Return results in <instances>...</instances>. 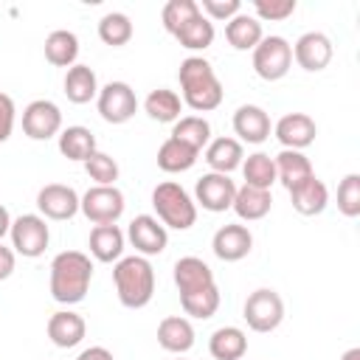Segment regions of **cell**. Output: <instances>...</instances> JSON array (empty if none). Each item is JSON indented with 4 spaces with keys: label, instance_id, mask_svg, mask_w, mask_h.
Returning <instances> with one entry per match:
<instances>
[{
    "label": "cell",
    "instance_id": "6da1fadb",
    "mask_svg": "<svg viewBox=\"0 0 360 360\" xmlns=\"http://www.w3.org/2000/svg\"><path fill=\"white\" fill-rule=\"evenodd\" d=\"M93 281V262L82 250H62L51 262V298L56 304H79L84 301Z\"/></svg>",
    "mask_w": 360,
    "mask_h": 360
},
{
    "label": "cell",
    "instance_id": "7a4b0ae2",
    "mask_svg": "<svg viewBox=\"0 0 360 360\" xmlns=\"http://www.w3.org/2000/svg\"><path fill=\"white\" fill-rule=\"evenodd\" d=\"M180 79V93H183V104L191 107L194 112H211L222 104V82L217 79L214 68L208 59L202 56H186L180 62L177 70Z\"/></svg>",
    "mask_w": 360,
    "mask_h": 360
},
{
    "label": "cell",
    "instance_id": "3957f363",
    "mask_svg": "<svg viewBox=\"0 0 360 360\" xmlns=\"http://www.w3.org/2000/svg\"><path fill=\"white\" fill-rule=\"evenodd\" d=\"M115 295L127 309H141L155 295V270L146 256H121L112 267Z\"/></svg>",
    "mask_w": 360,
    "mask_h": 360
},
{
    "label": "cell",
    "instance_id": "277c9868",
    "mask_svg": "<svg viewBox=\"0 0 360 360\" xmlns=\"http://www.w3.org/2000/svg\"><path fill=\"white\" fill-rule=\"evenodd\" d=\"M152 208H155V214H158V219H160L163 228L188 231L197 222V202L174 180L158 183L152 188Z\"/></svg>",
    "mask_w": 360,
    "mask_h": 360
},
{
    "label": "cell",
    "instance_id": "5b68a950",
    "mask_svg": "<svg viewBox=\"0 0 360 360\" xmlns=\"http://www.w3.org/2000/svg\"><path fill=\"white\" fill-rule=\"evenodd\" d=\"M290 68H292V45L278 34L262 37V42L253 48L256 76L264 82H278L290 73Z\"/></svg>",
    "mask_w": 360,
    "mask_h": 360
},
{
    "label": "cell",
    "instance_id": "8992f818",
    "mask_svg": "<svg viewBox=\"0 0 360 360\" xmlns=\"http://www.w3.org/2000/svg\"><path fill=\"white\" fill-rule=\"evenodd\" d=\"M242 318L248 321V326L253 332H273L284 321V301H281V295L276 290L259 287L245 298Z\"/></svg>",
    "mask_w": 360,
    "mask_h": 360
},
{
    "label": "cell",
    "instance_id": "52a82bcc",
    "mask_svg": "<svg viewBox=\"0 0 360 360\" xmlns=\"http://www.w3.org/2000/svg\"><path fill=\"white\" fill-rule=\"evenodd\" d=\"M8 236H11L14 253H20L25 259H37L45 253V248L51 242V228H48L45 217H39V214H20L17 219H11Z\"/></svg>",
    "mask_w": 360,
    "mask_h": 360
},
{
    "label": "cell",
    "instance_id": "ba28073f",
    "mask_svg": "<svg viewBox=\"0 0 360 360\" xmlns=\"http://www.w3.org/2000/svg\"><path fill=\"white\" fill-rule=\"evenodd\" d=\"M124 194L118 186H93L79 197V211L93 225H115L124 214Z\"/></svg>",
    "mask_w": 360,
    "mask_h": 360
},
{
    "label": "cell",
    "instance_id": "9c48e42d",
    "mask_svg": "<svg viewBox=\"0 0 360 360\" xmlns=\"http://www.w3.org/2000/svg\"><path fill=\"white\" fill-rule=\"evenodd\" d=\"M96 107L107 124H127L138 110V98L127 82H107L104 87H98Z\"/></svg>",
    "mask_w": 360,
    "mask_h": 360
},
{
    "label": "cell",
    "instance_id": "30bf717a",
    "mask_svg": "<svg viewBox=\"0 0 360 360\" xmlns=\"http://www.w3.org/2000/svg\"><path fill=\"white\" fill-rule=\"evenodd\" d=\"M22 132L31 141H48L62 132V110L51 98H34L22 110Z\"/></svg>",
    "mask_w": 360,
    "mask_h": 360
},
{
    "label": "cell",
    "instance_id": "8fae6325",
    "mask_svg": "<svg viewBox=\"0 0 360 360\" xmlns=\"http://www.w3.org/2000/svg\"><path fill=\"white\" fill-rule=\"evenodd\" d=\"M233 197H236V183L231 180V174H217V172H208L197 180L194 186V202L202 205L205 211L211 214H222L233 205Z\"/></svg>",
    "mask_w": 360,
    "mask_h": 360
},
{
    "label": "cell",
    "instance_id": "7c38bea8",
    "mask_svg": "<svg viewBox=\"0 0 360 360\" xmlns=\"http://www.w3.org/2000/svg\"><path fill=\"white\" fill-rule=\"evenodd\" d=\"M127 239L132 242V248H135V253L138 256H158V253H163L166 250V245H169V231L160 225V219L158 217H152V214H138L132 222H129V228H127Z\"/></svg>",
    "mask_w": 360,
    "mask_h": 360
},
{
    "label": "cell",
    "instance_id": "4fadbf2b",
    "mask_svg": "<svg viewBox=\"0 0 360 360\" xmlns=\"http://www.w3.org/2000/svg\"><path fill=\"white\" fill-rule=\"evenodd\" d=\"M37 208H39V217L65 222L79 214V194L65 183H48L37 191Z\"/></svg>",
    "mask_w": 360,
    "mask_h": 360
},
{
    "label": "cell",
    "instance_id": "5bb4252c",
    "mask_svg": "<svg viewBox=\"0 0 360 360\" xmlns=\"http://www.w3.org/2000/svg\"><path fill=\"white\" fill-rule=\"evenodd\" d=\"M332 39L323 31H307L295 39L292 45V59L298 62V68H304L307 73H318L332 62Z\"/></svg>",
    "mask_w": 360,
    "mask_h": 360
},
{
    "label": "cell",
    "instance_id": "9a60e30c",
    "mask_svg": "<svg viewBox=\"0 0 360 360\" xmlns=\"http://www.w3.org/2000/svg\"><path fill=\"white\" fill-rule=\"evenodd\" d=\"M273 135L278 138V143H281L284 149L301 152V149H307V146L315 141L318 127H315V121H312L307 112H287V115H281V118L276 121Z\"/></svg>",
    "mask_w": 360,
    "mask_h": 360
},
{
    "label": "cell",
    "instance_id": "2e32d148",
    "mask_svg": "<svg viewBox=\"0 0 360 360\" xmlns=\"http://www.w3.org/2000/svg\"><path fill=\"white\" fill-rule=\"evenodd\" d=\"M211 250L222 262H239L253 250V233L248 231V225L239 222L222 225L211 239Z\"/></svg>",
    "mask_w": 360,
    "mask_h": 360
},
{
    "label": "cell",
    "instance_id": "e0dca14e",
    "mask_svg": "<svg viewBox=\"0 0 360 360\" xmlns=\"http://www.w3.org/2000/svg\"><path fill=\"white\" fill-rule=\"evenodd\" d=\"M45 332H48V338H51V343H53L56 349H73V346H79V343L84 340L87 323H84V318H82L79 312H73V309H59V312H53V315L48 318Z\"/></svg>",
    "mask_w": 360,
    "mask_h": 360
},
{
    "label": "cell",
    "instance_id": "ac0fdd59",
    "mask_svg": "<svg viewBox=\"0 0 360 360\" xmlns=\"http://www.w3.org/2000/svg\"><path fill=\"white\" fill-rule=\"evenodd\" d=\"M270 115L267 110H262L259 104H242L236 112H233V132L239 135V141H248V143H264L270 138Z\"/></svg>",
    "mask_w": 360,
    "mask_h": 360
},
{
    "label": "cell",
    "instance_id": "d6986e66",
    "mask_svg": "<svg viewBox=\"0 0 360 360\" xmlns=\"http://www.w3.org/2000/svg\"><path fill=\"white\" fill-rule=\"evenodd\" d=\"M174 284L180 295H188V292L214 287L217 281H214V270L200 256H183L174 262Z\"/></svg>",
    "mask_w": 360,
    "mask_h": 360
},
{
    "label": "cell",
    "instance_id": "ffe728a7",
    "mask_svg": "<svg viewBox=\"0 0 360 360\" xmlns=\"http://www.w3.org/2000/svg\"><path fill=\"white\" fill-rule=\"evenodd\" d=\"M158 343L172 354H183L194 346V326L183 315H166L158 323Z\"/></svg>",
    "mask_w": 360,
    "mask_h": 360
},
{
    "label": "cell",
    "instance_id": "44dd1931",
    "mask_svg": "<svg viewBox=\"0 0 360 360\" xmlns=\"http://www.w3.org/2000/svg\"><path fill=\"white\" fill-rule=\"evenodd\" d=\"M242 160H245V149L236 138L222 135V138L208 141V146H205V163L217 174H231L233 169L242 166Z\"/></svg>",
    "mask_w": 360,
    "mask_h": 360
},
{
    "label": "cell",
    "instance_id": "7402d4cb",
    "mask_svg": "<svg viewBox=\"0 0 360 360\" xmlns=\"http://www.w3.org/2000/svg\"><path fill=\"white\" fill-rule=\"evenodd\" d=\"M273 163H276V180H278L287 191L295 188V186H301L304 180H309V177L315 174L309 158H307L304 152H295V149H281V152L273 158Z\"/></svg>",
    "mask_w": 360,
    "mask_h": 360
},
{
    "label": "cell",
    "instance_id": "603a6c76",
    "mask_svg": "<svg viewBox=\"0 0 360 360\" xmlns=\"http://www.w3.org/2000/svg\"><path fill=\"white\" fill-rule=\"evenodd\" d=\"M239 219L245 222H256V219H264L273 208V194L267 188H256V186H236V197H233V205Z\"/></svg>",
    "mask_w": 360,
    "mask_h": 360
},
{
    "label": "cell",
    "instance_id": "cb8c5ba5",
    "mask_svg": "<svg viewBox=\"0 0 360 360\" xmlns=\"http://www.w3.org/2000/svg\"><path fill=\"white\" fill-rule=\"evenodd\" d=\"M87 248L96 262H104V264L118 262L124 256V231L118 225H96L90 231Z\"/></svg>",
    "mask_w": 360,
    "mask_h": 360
},
{
    "label": "cell",
    "instance_id": "d4e9b609",
    "mask_svg": "<svg viewBox=\"0 0 360 360\" xmlns=\"http://www.w3.org/2000/svg\"><path fill=\"white\" fill-rule=\"evenodd\" d=\"M290 202L298 214L304 217H315L329 205V188L323 186V180H318L315 174L309 180H304L301 186L290 188Z\"/></svg>",
    "mask_w": 360,
    "mask_h": 360
},
{
    "label": "cell",
    "instance_id": "484cf974",
    "mask_svg": "<svg viewBox=\"0 0 360 360\" xmlns=\"http://www.w3.org/2000/svg\"><path fill=\"white\" fill-rule=\"evenodd\" d=\"M262 37H264L262 34V22L248 11H239L236 17H231L225 22V39L236 51H253L262 42Z\"/></svg>",
    "mask_w": 360,
    "mask_h": 360
},
{
    "label": "cell",
    "instance_id": "4316f807",
    "mask_svg": "<svg viewBox=\"0 0 360 360\" xmlns=\"http://www.w3.org/2000/svg\"><path fill=\"white\" fill-rule=\"evenodd\" d=\"M62 87H65L68 101H73V104H87V101H93V98L98 96L96 70H93L90 65H79V62H76L73 68H68Z\"/></svg>",
    "mask_w": 360,
    "mask_h": 360
},
{
    "label": "cell",
    "instance_id": "83f0119b",
    "mask_svg": "<svg viewBox=\"0 0 360 360\" xmlns=\"http://www.w3.org/2000/svg\"><path fill=\"white\" fill-rule=\"evenodd\" d=\"M208 352L214 360H242L248 352V338L239 326H219L208 338Z\"/></svg>",
    "mask_w": 360,
    "mask_h": 360
},
{
    "label": "cell",
    "instance_id": "f1b7e54d",
    "mask_svg": "<svg viewBox=\"0 0 360 360\" xmlns=\"http://www.w3.org/2000/svg\"><path fill=\"white\" fill-rule=\"evenodd\" d=\"M96 135L82 127V124H73V127H65L59 132V152L68 158V160H76V163H84L93 152H96Z\"/></svg>",
    "mask_w": 360,
    "mask_h": 360
},
{
    "label": "cell",
    "instance_id": "f546056e",
    "mask_svg": "<svg viewBox=\"0 0 360 360\" xmlns=\"http://www.w3.org/2000/svg\"><path fill=\"white\" fill-rule=\"evenodd\" d=\"M76 56H79V37L73 31L59 28L45 37V59L53 68H73Z\"/></svg>",
    "mask_w": 360,
    "mask_h": 360
},
{
    "label": "cell",
    "instance_id": "4dcf8cb0",
    "mask_svg": "<svg viewBox=\"0 0 360 360\" xmlns=\"http://www.w3.org/2000/svg\"><path fill=\"white\" fill-rule=\"evenodd\" d=\"M143 110L158 124H174L183 112V98L169 87H158L143 98Z\"/></svg>",
    "mask_w": 360,
    "mask_h": 360
},
{
    "label": "cell",
    "instance_id": "1f68e13d",
    "mask_svg": "<svg viewBox=\"0 0 360 360\" xmlns=\"http://www.w3.org/2000/svg\"><path fill=\"white\" fill-rule=\"evenodd\" d=\"M197 158H200L197 149H191L188 143H183V141H177V138H172V135H169V138L160 143V149H158V166H160L163 172H169V174L188 172V169L197 163Z\"/></svg>",
    "mask_w": 360,
    "mask_h": 360
},
{
    "label": "cell",
    "instance_id": "d6a6232c",
    "mask_svg": "<svg viewBox=\"0 0 360 360\" xmlns=\"http://www.w3.org/2000/svg\"><path fill=\"white\" fill-rule=\"evenodd\" d=\"M172 138L202 152V146H208V141H211V124L202 115H180L172 127Z\"/></svg>",
    "mask_w": 360,
    "mask_h": 360
},
{
    "label": "cell",
    "instance_id": "836d02e7",
    "mask_svg": "<svg viewBox=\"0 0 360 360\" xmlns=\"http://www.w3.org/2000/svg\"><path fill=\"white\" fill-rule=\"evenodd\" d=\"M242 177H245V186H256V188H267L276 183V163L267 152H253L242 160Z\"/></svg>",
    "mask_w": 360,
    "mask_h": 360
},
{
    "label": "cell",
    "instance_id": "e575fe53",
    "mask_svg": "<svg viewBox=\"0 0 360 360\" xmlns=\"http://www.w3.org/2000/svg\"><path fill=\"white\" fill-rule=\"evenodd\" d=\"M174 39L180 42V48L205 51V48H211V42H214V22L200 11L194 20H188V22L174 34Z\"/></svg>",
    "mask_w": 360,
    "mask_h": 360
},
{
    "label": "cell",
    "instance_id": "d590c367",
    "mask_svg": "<svg viewBox=\"0 0 360 360\" xmlns=\"http://www.w3.org/2000/svg\"><path fill=\"white\" fill-rule=\"evenodd\" d=\"M98 39L110 48H121L132 39V20L124 11H110L98 20Z\"/></svg>",
    "mask_w": 360,
    "mask_h": 360
},
{
    "label": "cell",
    "instance_id": "8d00e7d4",
    "mask_svg": "<svg viewBox=\"0 0 360 360\" xmlns=\"http://www.w3.org/2000/svg\"><path fill=\"white\" fill-rule=\"evenodd\" d=\"M180 307H183L186 315L200 318V321H208V318L219 309V287L214 284V287H205V290L180 295Z\"/></svg>",
    "mask_w": 360,
    "mask_h": 360
},
{
    "label": "cell",
    "instance_id": "74e56055",
    "mask_svg": "<svg viewBox=\"0 0 360 360\" xmlns=\"http://www.w3.org/2000/svg\"><path fill=\"white\" fill-rule=\"evenodd\" d=\"M200 14V6L194 3V0H169L166 6H163V28L174 37L188 20H194Z\"/></svg>",
    "mask_w": 360,
    "mask_h": 360
},
{
    "label": "cell",
    "instance_id": "f35d334b",
    "mask_svg": "<svg viewBox=\"0 0 360 360\" xmlns=\"http://www.w3.org/2000/svg\"><path fill=\"white\" fill-rule=\"evenodd\" d=\"M84 172L90 174V180H96V186H115V180H118L115 158H110L107 152H98V149L84 160Z\"/></svg>",
    "mask_w": 360,
    "mask_h": 360
},
{
    "label": "cell",
    "instance_id": "ab89813d",
    "mask_svg": "<svg viewBox=\"0 0 360 360\" xmlns=\"http://www.w3.org/2000/svg\"><path fill=\"white\" fill-rule=\"evenodd\" d=\"M338 211L349 219L360 217V174L352 172L338 186Z\"/></svg>",
    "mask_w": 360,
    "mask_h": 360
},
{
    "label": "cell",
    "instance_id": "60d3db41",
    "mask_svg": "<svg viewBox=\"0 0 360 360\" xmlns=\"http://www.w3.org/2000/svg\"><path fill=\"white\" fill-rule=\"evenodd\" d=\"M253 17L262 22V20H270V22H278V20H287L290 14H295V0H253Z\"/></svg>",
    "mask_w": 360,
    "mask_h": 360
},
{
    "label": "cell",
    "instance_id": "b9f144b4",
    "mask_svg": "<svg viewBox=\"0 0 360 360\" xmlns=\"http://www.w3.org/2000/svg\"><path fill=\"white\" fill-rule=\"evenodd\" d=\"M200 6V11L214 22V20H231V17H236L239 11H242V3L239 0H202V3H197Z\"/></svg>",
    "mask_w": 360,
    "mask_h": 360
},
{
    "label": "cell",
    "instance_id": "7bdbcfd3",
    "mask_svg": "<svg viewBox=\"0 0 360 360\" xmlns=\"http://www.w3.org/2000/svg\"><path fill=\"white\" fill-rule=\"evenodd\" d=\"M14 115H17L14 98L8 93H0V143H6L11 138V132H14Z\"/></svg>",
    "mask_w": 360,
    "mask_h": 360
},
{
    "label": "cell",
    "instance_id": "ee69618b",
    "mask_svg": "<svg viewBox=\"0 0 360 360\" xmlns=\"http://www.w3.org/2000/svg\"><path fill=\"white\" fill-rule=\"evenodd\" d=\"M14 264H17V253L0 242V281H6L14 273Z\"/></svg>",
    "mask_w": 360,
    "mask_h": 360
},
{
    "label": "cell",
    "instance_id": "f6af8a7d",
    "mask_svg": "<svg viewBox=\"0 0 360 360\" xmlns=\"http://www.w3.org/2000/svg\"><path fill=\"white\" fill-rule=\"evenodd\" d=\"M76 360H115V357H112V352H110L107 346H90V349H84Z\"/></svg>",
    "mask_w": 360,
    "mask_h": 360
},
{
    "label": "cell",
    "instance_id": "bcb514c9",
    "mask_svg": "<svg viewBox=\"0 0 360 360\" xmlns=\"http://www.w3.org/2000/svg\"><path fill=\"white\" fill-rule=\"evenodd\" d=\"M8 228H11V214H8L6 205H0V242H3V236L8 233Z\"/></svg>",
    "mask_w": 360,
    "mask_h": 360
},
{
    "label": "cell",
    "instance_id": "7dc6e473",
    "mask_svg": "<svg viewBox=\"0 0 360 360\" xmlns=\"http://www.w3.org/2000/svg\"><path fill=\"white\" fill-rule=\"evenodd\" d=\"M340 360H360V349L354 346V349H346L343 354H340Z\"/></svg>",
    "mask_w": 360,
    "mask_h": 360
},
{
    "label": "cell",
    "instance_id": "c3c4849f",
    "mask_svg": "<svg viewBox=\"0 0 360 360\" xmlns=\"http://www.w3.org/2000/svg\"><path fill=\"white\" fill-rule=\"evenodd\" d=\"M177 360H180V357H177Z\"/></svg>",
    "mask_w": 360,
    "mask_h": 360
}]
</instances>
